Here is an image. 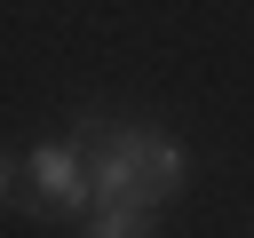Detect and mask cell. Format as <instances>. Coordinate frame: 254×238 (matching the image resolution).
Segmentation results:
<instances>
[{"label":"cell","instance_id":"2","mask_svg":"<svg viewBox=\"0 0 254 238\" xmlns=\"http://www.w3.org/2000/svg\"><path fill=\"white\" fill-rule=\"evenodd\" d=\"M32 190L48 214H95V175L79 159V143H32Z\"/></svg>","mask_w":254,"mask_h":238},{"label":"cell","instance_id":"4","mask_svg":"<svg viewBox=\"0 0 254 238\" xmlns=\"http://www.w3.org/2000/svg\"><path fill=\"white\" fill-rule=\"evenodd\" d=\"M0 198H8V159H0Z\"/></svg>","mask_w":254,"mask_h":238},{"label":"cell","instance_id":"3","mask_svg":"<svg viewBox=\"0 0 254 238\" xmlns=\"http://www.w3.org/2000/svg\"><path fill=\"white\" fill-rule=\"evenodd\" d=\"M159 230V206H95L79 214V238H151Z\"/></svg>","mask_w":254,"mask_h":238},{"label":"cell","instance_id":"1","mask_svg":"<svg viewBox=\"0 0 254 238\" xmlns=\"http://www.w3.org/2000/svg\"><path fill=\"white\" fill-rule=\"evenodd\" d=\"M79 159L95 175V206H167L183 190V143H167L159 127H111V119H87L79 135Z\"/></svg>","mask_w":254,"mask_h":238}]
</instances>
